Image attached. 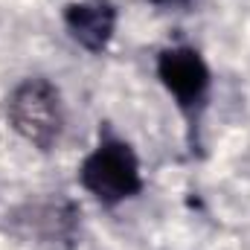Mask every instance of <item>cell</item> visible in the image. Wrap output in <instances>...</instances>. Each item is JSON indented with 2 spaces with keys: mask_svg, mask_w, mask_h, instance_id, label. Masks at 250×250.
Returning <instances> with one entry per match:
<instances>
[{
  "mask_svg": "<svg viewBox=\"0 0 250 250\" xmlns=\"http://www.w3.org/2000/svg\"><path fill=\"white\" fill-rule=\"evenodd\" d=\"M6 120L29 146L50 151L64 131V105L59 87L41 76L18 82L6 96Z\"/></svg>",
  "mask_w": 250,
  "mask_h": 250,
  "instance_id": "6da1fadb",
  "label": "cell"
},
{
  "mask_svg": "<svg viewBox=\"0 0 250 250\" xmlns=\"http://www.w3.org/2000/svg\"><path fill=\"white\" fill-rule=\"evenodd\" d=\"M64 26L79 47L102 53L117 29V6L111 0H73L64 6Z\"/></svg>",
  "mask_w": 250,
  "mask_h": 250,
  "instance_id": "277c9868",
  "label": "cell"
},
{
  "mask_svg": "<svg viewBox=\"0 0 250 250\" xmlns=\"http://www.w3.org/2000/svg\"><path fill=\"white\" fill-rule=\"evenodd\" d=\"M154 6H187L189 0H151Z\"/></svg>",
  "mask_w": 250,
  "mask_h": 250,
  "instance_id": "5b68a950",
  "label": "cell"
},
{
  "mask_svg": "<svg viewBox=\"0 0 250 250\" xmlns=\"http://www.w3.org/2000/svg\"><path fill=\"white\" fill-rule=\"evenodd\" d=\"M79 184L105 207H117L128 198H134L143 189L140 160L134 148L120 137L105 134L96 143V148L82 160Z\"/></svg>",
  "mask_w": 250,
  "mask_h": 250,
  "instance_id": "7a4b0ae2",
  "label": "cell"
},
{
  "mask_svg": "<svg viewBox=\"0 0 250 250\" xmlns=\"http://www.w3.org/2000/svg\"><path fill=\"white\" fill-rule=\"evenodd\" d=\"M157 79L189 117L204 108L209 93V67L192 47H166L157 56Z\"/></svg>",
  "mask_w": 250,
  "mask_h": 250,
  "instance_id": "3957f363",
  "label": "cell"
}]
</instances>
